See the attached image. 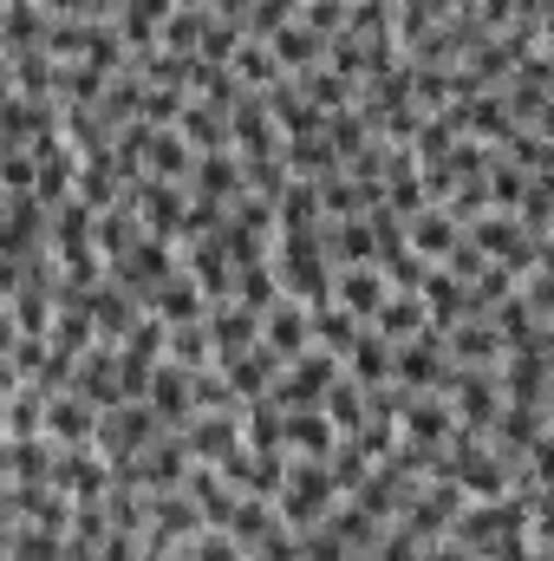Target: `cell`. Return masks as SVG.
<instances>
[{
    "mask_svg": "<svg viewBox=\"0 0 554 561\" xmlns=\"http://www.w3.org/2000/svg\"><path fill=\"white\" fill-rule=\"evenodd\" d=\"M430 327V307H424V294H392L385 307H379V320H372V333H385L392 346H405Z\"/></svg>",
    "mask_w": 554,
    "mask_h": 561,
    "instance_id": "obj_35",
    "label": "cell"
},
{
    "mask_svg": "<svg viewBox=\"0 0 554 561\" xmlns=\"http://www.w3.org/2000/svg\"><path fill=\"white\" fill-rule=\"evenodd\" d=\"M450 359H457V366H503L509 346H503V333H496L489 313H470V320L450 327Z\"/></svg>",
    "mask_w": 554,
    "mask_h": 561,
    "instance_id": "obj_18",
    "label": "cell"
},
{
    "mask_svg": "<svg viewBox=\"0 0 554 561\" xmlns=\"http://www.w3.org/2000/svg\"><path fill=\"white\" fill-rule=\"evenodd\" d=\"M268 46H275V59L287 72H313V66H326V46H333V39H320L307 20H293V26H280Z\"/></svg>",
    "mask_w": 554,
    "mask_h": 561,
    "instance_id": "obj_32",
    "label": "cell"
},
{
    "mask_svg": "<svg viewBox=\"0 0 554 561\" xmlns=\"http://www.w3.org/2000/svg\"><path fill=\"white\" fill-rule=\"evenodd\" d=\"M503 157H509V163H522L529 176H554V138H542L535 125H522L516 138L503 144Z\"/></svg>",
    "mask_w": 554,
    "mask_h": 561,
    "instance_id": "obj_46",
    "label": "cell"
},
{
    "mask_svg": "<svg viewBox=\"0 0 554 561\" xmlns=\"http://www.w3.org/2000/svg\"><path fill=\"white\" fill-rule=\"evenodd\" d=\"M189 170H196V150H189V138L170 125V131H157V144H150V176H163V183H189Z\"/></svg>",
    "mask_w": 554,
    "mask_h": 561,
    "instance_id": "obj_41",
    "label": "cell"
},
{
    "mask_svg": "<svg viewBox=\"0 0 554 561\" xmlns=\"http://www.w3.org/2000/svg\"><path fill=\"white\" fill-rule=\"evenodd\" d=\"M189 196L196 203H242L249 196V157L242 150H209V157H196V170H189Z\"/></svg>",
    "mask_w": 554,
    "mask_h": 561,
    "instance_id": "obj_4",
    "label": "cell"
},
{
    "mask_svg": "<svg viewBox=\"0 0 554 561\" xmlns=\"http://www.w3.org/2000/svg\"><path fill=\"white\" fill-rule=\"evenodd\" d=\"M229 66H235V79H242L249 92H275L280 79H287V66L275 59V46H268V39H249Z\"/></svg>",
    "mask_w": 554,
    "mask_h": 561,
    "instance_id": "obj_39",
    "label": "cell"
},
{
    "mask_svg": "<svg viewBox=\"0 0 554 561\" xmlns=\"http://www.w3.org/2000/svg\"><path fill=\"white\" fill-rule=\"evenodd\" d=\"M66 392H79V399H92L99 412H112V405H125V359H118V346H92L85 359H79V373H72V386Z\"/></svg>",
    "mask_w": 554,
    "mask_h": 561,
    "instance_id": "obj_8",
    "label": "cell"
},
{
    "mask_svg": "<svg viewBox=\"0 0 554 561\" xmlns=\"http://www.w3.org/2000/svg\"><path fill=\"white\" fill-rule=\"evenodd\" d=\"M59 444L53 437H7V483H53Z\"/></svg>",
    "mask_w": 554,
    "mask_h": 561,
    "instance_id": "obj_30",
    "label": "cell"
},
{
    "mask_svg": "<svg viewBox=\"0 0 554 561\" xmlns=\"http://www.w3.org/2000/svg\"><path fill=\"white\" fill-rule=\"evenodd\" d=\"M229 118H235V150L242 157H287V131H280L275 112H268V92H249Z\"/></svg>",
    "mask_w": 554,
    "mask_h": 561,
    "instance_id": "obj_11",
    "label": "cell"
},
{
    "mask_svg": "<svg viewBox=\"0 0 554 561\" xmlns=\"http://www.w3.org/2000/svg\"><path fill=\"white\" fill-rule=\"evenodd\" d=\"M99 561H143V536H131V529H112L105 536V556Z\"/></svg>",
    "mask_w": 554,
    "mask_h": 561,
    "instance_id": "obj_58",
    "label": "cell"
},
{
    "mask_svg": "<svg viewBox=\"0 0 554 561\" xmlns=\"http://www.w3.org/2000/svg\"><path fill=\"white\" fill-rule=\"evenodd\" d=\"M7 561H66V536L39 523H7Z\"/></svg>",
    "mask_w": 554,
    "mask_h": 561,
    "instance_id": "obj_38",
    "label": "cell"
},
{
    "mask_svg": "<svg viewBox=\"0 0 554 561\" xmlns=\"http://www.w3.org/2000/svg\"><path fill=\"white\" fill-rule=\"evenodd\" d=\"M53 33V13L39 0H7V53H39Z\"/></svg>",
    "mask_w": 554,
    "mask_h": 561,
    "instance_id": "obj_37",
    "label": "cell"
},
{
    "mask_svg": "<svg viewBox=\"0 0 554 561\" xmlns=\"http://www.w3.org/2000/svg\"><path fill=\"white\" fill-rule=\"evenodd\" d=\"M463 236H470V229H463L443 203H430V209H417L412 216V249L424 255V262H450V249H457Z\"/></svg>",
    "mask_w": 554,
    "mask_h": 561,
    "instance_id": "obj_25",
    "label": "cell"
},
{
    "mask_svg": "<svg viewBox=\"0 0 554 561\" xmlns=\"http://www.w3.org/2000/svg\"><path fill=\"white\" fill-rule=\"evenodd\" d=\"M176 131L189 138V150H196V157H209V150H235V118H229L222 105L196 99V92H189V112L176 118Z\"/></svg>",
    "mask_w": 554,
    "mask_h": 561,
    "instance_id": "obj_19",
    "label": "cell"
},
{
    "mask_svg": "<svg viewBox=\"0 0 554 561\" xmlns=\"http://www.w3.org/2000/svg\"><path fill=\"white\" fill-rule=\"evenodd\" d=\"M522 470H529V483H542V490H554V431H549V437H535V444H529Z\"/></svg>",
    "mask_w": 554,
    "mask_h": 561,
    "instance_id": "obj_57",
    "label": "cell"
},
{
    "mask_svg": "<svg viewBox=\"0 0 554 561\" xmlns=\"http://www.w3.org/2000/svg\"><path fill=\"white\" fill-rule=\"evenodd\" d=\"M287 190H293V163H287V157H249V196L280 203Z\"/></svg>",
    "mask_w": 554,
    "mask_h": 561,
    "instance_id": "obj_51",
    "label": "cell"
},
{
    "mask_svg": "<svg viewBox=\"0 0 554 561\" xmlns=\"http://www.w3.org/2000/svg\"><path fill=\"white\" fill-rule=\"evenodd\" d=\"M287 470H293V457H287V450H249V444L222 463V477H229L242 496H268V503L287 490Z\"/></svg>",
    "mask_w": 554,
    "mask_h": 561,
    "instance_id": "obj_9",
    "label": "cell"
},
{
    "mask_svg": "<svg viewBox=\"0 0 554 561\" xmlns=\"http://www.w3.org/2000/svg\"><path fill=\"white\" fill-rule=\"evenodd\" d=\"M339 424L326 419V405L320 412H287V457H313V463H326L333 450H339Z\"/></svg>",
    "mask_w": 554,
    "mask_h": 561,
    "instance_id": "obj_23",
    "label": "cell"
},
{
    "mask_svg": "<svg viewBox=\"0 0 554 561\" xmlns=\"http://www.w3.org/2000/svg\"><path fill=\"white\" fill-rule=\"evenodd\" d=\"M300 85H307V99L320 105V112H346V105H359V85L346 79V72H333V66H313V72H293Z\"/></svg>",
    "mask_w": 554,
    "mask_h": 561,
    "instance_id": "obj_42",
    "label": "cell"
},
{
    "mask_svg": "<svg viewBox=\"0 0 554 561\" xmlns=\"http://www.w3.org/2000/svg\"><path fill=\"white\" fill-rule=\"evenodd\" d=\"M529 183H535V176H529L522 163H509V157H496V163H489V203H496V209H516V216H522Z\"/></svg>",
    "mask_w": 554,
    "mask_h": 561,
    "instance_id": "obj_48",
    "label": "cell"
},
{
    "mask_svg": "<svg viewBox=\"0 0 554 561\" xmlns=\"http://www.w3.org/2000/svg\"><path fill=\"white\" fill-rule=\"evenodd\" d=\"M131 203H138V216H143V229L150 236H183V216H189V183H163V176H143V183H131Z\"/></svg>",
    "mask_w": 554,
    "mask_h": 561,
    "instance_id": "obj_6",
    "label": "cell"
},
{
    "mask_svg": "<svg viewBox=\"0 0 554 561\" xmlns=\"http://www.w3.org/2000/svg\"><path fill=\"white\" fill-rule=\"evenodd\" d=\"M509 294H522V287H516V268H503V262H489L483 275L470 280V313H496V307H503Z\"/></svg>",
    "mask_w": 554,
    "mask_h": 561,
    "instance_id": "obj_50",
    "label": "cell"
},
{
    "mask_svg": "<svg viewBox=\"0 0 554 561\" xmlns=\"http://www.w3.org/2000/svg\"><path fill=\"white\" fill-rule=\"evenodd\" d=\"M229 536L255 556V549H268V542H280V536H293V523L280 516V503H268V496H242L235 516H229Z\"/></svg>",
    "mask_w": 554,
    "mask_h": 561,
    "instance_id": "obj_15",
    "label": "cell"
},
{
    "mask_svg": "<svg viewBox=\"0 0 554 561\" xmlns=\"http://www.w3.org/2000/svg\"><path fill=\"white\" fill-rule=\"evenodd\" d=\"M7 92L20 99H59V59L39 46V53H7Z\"/></svg>",
    "mask_w": 554,
    "mask_h": 561,
    "instance_id": "obj_26",
    "label": "cell"
},
{
    "mask_svg": "<svg viewBox=\"0 0 554 561\" xmlns=\"http://www.w3.org/2000/svg\"><path fill=\"white\" fill-rule=\"evenodd\" d=\"M262 327H268V313H255V307H242V300H222V307H209L216 366H235L242 353H255V346H262Z\"/></svg>",
    "mask_w": 554,
    "mask_h": 561,
    "instance_id": "obj_7",
    "label": "cell"
},
{
    "mask_svg": "<svg viewBox=\"0 0 554 561\" xmlns=\"http://www.w3.org/2000/svg\"><path fill=\"white\" fill-rule=\"evenodd\" d=\"M183 444H189L196 463H229L249 444L242 437V412H196V419L183 424Z\"/></svg>",
    "mask_w": 554,
    "mask_h": 561,
    "instance_id": "obj_10",
    "label": "cell"
},
{
    "mask_svg": "<svg viewBox=\"0 0 554 561\" xmlns=\"http://www.w3.org/2000/svg\"><path fill=\"white\" fill-rule=\"evenodd\" d=\"M280 516L293 523V529H320L339 503H346V490H339V477H333V463H313V457H293V470H287V490L275 496Z\"/></svg>",
    "mask_w": 554,
    "mask_h": 561,
    "instance_id": "obj_1",
    "label": "cell"
},
{
    "mask_svg": "<svg viewBox=\"0 0 554 561\" xmlns=\"http://www.w3.org/2000/svg\"><path fill=\"white\" fill-rule=\"evenodd\" d=\"M262 340L293 366L300 353H313V307H307V300H280L275 313H268V327H262Z\"/></svg>",
    "mask_w": 554,
    "mask_h": 561,
    "instance_id": "obj_21",
    "label": "cell"
},
{
    "mask_svg": "<svg viewBox=\"0 0 554 561\" xmlns=\"http://www.w3.org/2000/svg\"><path fill=\"white\" fill-rule=\"evenodd\" d=\"M235 300H242V307H255V313H275L280 300H287L280 268H275V262H255V268H242V275H235Z\"/></svg>",
    "mask_w": 554,
    "mask_h": 561,
    "instance_id": "obj_43",
    "label": "cell"
},
{
    "mask_svg": "<svg viewBox=\"0 0 554 561\" xmlns=\"http://www.w3.org/2000/svg\"><path fill=\"white\" fill-rule=\"evenodd\" d=\"M79 196L105 216V209H118L125 196H131V183H125V170H118V157L112 150H99V157H85V170H79Z\"/></svg>",
    "mask_w": 554,
    "mask_h": 561,
    "instance_id": "obj_27",
    "label": "cell"
},
{
    "mask_svg": "<svg viewBox=\"0 0 554 561\" xmlns=\"http://www.w3.org/2000/svg\"><path fill=\"white\" fill-rule=\"evenodd\" d=\"M516 131H522V125H516V112H509V99H503V92H483V99H470V105H463V138L509 144Z\"/></svg>",
    "mask_w": 554,
    "mask_h": 561,
    "instance_id": "obj_28",
    "label": "cell"
},
{
    "mask_svg": "<svg viewBox=\"0 0 554 561\" xmlns=\"http://www.w3.org/2000/svg\"><path fill=\"white\" fill-rule=\"evenodd\" d=\"M405 437L424 444V450H443L450 437H457V405H450V392H412V405H405Z\"/></svg>",
    "mask_w": 554,
    "mask_h": 561,
    "instance_id": "obj_12",
    "label": "cell"
},
{
    "mask_svg": "<svg viewBox=\"0 0 554 561\" xmlns=\"http://www.w3.org/2000/svg\"><path fill=\"white\" fill-rule=\"evenodd\" d=\"M392 7H405V0H392Z\"/></svg>",
    "mask_w": 554,
    "mask_h": 561,
    "instance_id": "obj_64",
    "label": "cell"
},
{
    "mask_svg": "<svg viewBox=\"0 0 554 561\" xmlns=\"http://www.w3.org/2000/svg\"><path fill=\"white\" fill-rule=\"evenodd\" d=\"M216 7V20H242L249 26V13H255V0H209Z\"/></svg>",
    "mask_w": 554,
    "mask_h": 561,
    "instance_id": "obj_60",
    "label": "cell"
},
{
    "mask_svg": "<svg viewBox=\"0 0 554 561\" xmlns=\"http://www.w3.org/2000/svg\"><path fill=\"white\" fill-rule=\"evenodd\" d=\"M535 131H542V138H554V99L542 105V118H535Z\"/></svg>",
    "mask_w": 554,
    "mask_h": 561,
    "instance_id": "obj_61",
    "label": "cell"
},
{
    "mask_svg": "<svg viewBox=\"0 0 554 561\" xmlns=\"http://www.w3.org/2000/svg\"><path fill=\"white\" fill-rule=\"evenodd\" d=\"M320 242H326V262H333V268H359V262H379V236H372V222H366V216L326 222V229H320Z\"/></svg>",
    "mask_w": 554,
    "mask_h": 561,
    "instance_id": "obj_22",
    "label": "cell"
},
{
    "mask_svg": "<svg viewBox=\"0 0 554 561\" xmlns=\"http://www.w3.org/2000/svg\"><path fill=\"white\" fill-rule=\"evenodd\" d=\"M7 523H39V529L72 536L79 496H66L59 483H7Z\"/></svg>",
    "mask_w": 554,
    "mask_h": 561,
    "instance_id": "obj_3",
    "label": "cell"
},
{
    "mask_svg": "<svg viewBox=\"0 0 554 561\" xmlns=\"http://www.w3.org/2000/svg\"><path fill=\"white\" fill-rule=\"evenodd\" d=\"M300 20H307L320 39H339L346 20H353V0H300Z\"/></svg>",
    "mask_w": 554,
    "mask_h": 561,
    "instance_id": "obj_54",
    "label": "cell"
},
{
    "mask_svg": "<svg viewBox=\"0 0 554 561\" xmlns=\"http://www.w3.org/2000/svg\"><path fill=\"white\" fill-rule=\"evenodd\" d=\"M399 287H392V275L379 268V262H359V268H339V287H333V300L339 307H353L359 320H379V307L392 300Z\"/></svg>",
    "mask_w": 554,
    "mask_h": 561,
    "instance_id": "obj_16",
    "label": "cell"
},
{
    "mask_svg": "<svg viewBox=\"0 0 554 561\" xmlns=\"http://www.w3.org/2000/svg\"><path fill=\"white\" fill-rule=\"evenodd\" d=\"M549 405H503V419H496V431H489V444L522 470V457H529V444L535 437H549Z\"/></svg>",
    "mask_w": 554,
    "mask_h": 561,
    "instance_id": "obj_17",
    "label": "cell"
},
{
    "mask_svg": "<svg viewBox=\"0 0 554 561\" xmlns=\"http://www.w3.org/2000/svg\"><path fill=\"white\" fill-rule=\"evenodd\" d=\"M209 20H216V7H209V0H183V7L163 20V46H170V53H183V59H196V53H203V39H209Z\"/></svg>",
    "mask_w": 554,
    "mask_h": 561,
    "instance_id": "obj_31",
    "label": "cell"
},
{
    "mask_svg": "<svg viewBox=\"0 0 554 561\" xmlns=\"http://www.w3.org/2000/svg\"><path fill=\"white\" fill-rule=\"evenodd\" d=\"M346 373H353L359 386H392V379H399V346H392L385 333H366V340L353 346Z\"/></svg>",
    "mask_w": 554,
    "mask_h": 561,
    "instance_id": "obj_34",
    "label": "cell"
},
{
    "mask_svg": "<svg viewBox=\"0 0 554 561\" xmlns=\"http://www.w3.org/2000/svg\"><path fill=\"white\" fill-rule=\"evenodd\" d=\"M326 138H333V150H339V157L353 163V157H359L366 144L379 138V118H372L366 105H346V112H333V118H326Z\"/></svg>",
    "mask_w": 554,
    "mask_h": 561,
    "instance_id": "obj_40",
    "label": "cell"
},
{
    "mask_svg": "<svg viewBox=\"0 0 554 561\" xmlns=\"http://www.w3.org/2000/svg\"><path fill=\"white\" fill-rule=\"evenodd\" d=\"M326 463H333V477H339V490H346V496L372 477V457H366V444H359V437H339V450H333Z\"/></svg>",
    "mask_w": 554,
    "mask_h": 561,
    "instance_id": "obj_53",
    "label": "cell"
},
{
    "mask_svg": "<svg viewBox=\"0 0 554 561\" xmlns=\"http://www.w3.org/2000/svg\"><path fill=\"white\" fill-rule=\"evenodd\" d=\"M424 307H430V320H437V327L470 320V280H457L450 268H430V280H424Z\"/></svg>",
    "mask_w": 554,
    "mask_h": 561,
    "instance_id": "obj_36",
    "label": "cell"
},
{
    "mask_svg": "<svg viewBox=\"0 0 554 561\" xmlns=\"http://www.w3.org/2000/svg\"><path fill=\"white\" fill-rule=\"evenodd\" d=\"M222 373H229V386L242 392V405H262V399H268V392L280 386V373H287V359H280L275 346L262 340L255 353H242V359H235V366H222Z\"/></svg>",
    "mask_w": 554,
    "mask_h": 561,
    "instance_id": "obj_20",
    "label": "cell"
},
{
    "mask_svg": "<svg viewBox=\"0 0 554 561\" xmlns=\"http://www.w3.org/2000/svg\"><path fill=\"white\" fill-rule=\"evenodd\" d=\"M170 359H176V366H189V373H203V366H216V333H209V320H189V327H170Z\"/></svg>",
    "mask_w": 554,
    "mask_h": 561,
    "instance_id": "obj_45",
    "label": "cell"
},
{
    "mask_svg": "<svg viewBox=\"0 0 554 561\" xmlns=\"http://www.w3.org/2000/svg\"><path fill=\"white\" fill-rule=\"evenodd\" d=\"M320 209L326 222H346V216H366V190L339 170V176H320Z\"/></svg>",
    "mask_w": 554,
    "mask_h": 561,
    "instance_id": "obj_49",
    "label": "cell"
},
{
    "mask_svg": "<svg viewBox=\"0 0 554 561\" xmlns=\"http://www.w3.org/2000/svg\"><path fill=\"white\" fill-rule=\"evenodd\" d=\"M366 333H372V320H359V313L339 307V300L313 313V346H326V353H339V359H353V346H359Z\"/></svg>",
    "mask_w": 554,
    "mask_h": 561,
    "instance_id": "obj_29",
    "label": "cell"
},
{
    "mask_svg": "<svg viewBox=\"0 0 554 561\" xmlns=\"http://www.w3.org/2000/svg\"><path fill=\"white\" fill-rule=\"evenodd\" d=\"M496 379H503V399H509V405H549L554 359L549 353H509V359L496 366Z\"/></svg>",
    "mask_w": 554,
    "mask_h": 561,
    "instance_id": "obj_13",
    "label": "cell"
},
{
    "mask_svg": "<svg viewBox=\"0 0 554 561\" xmlns=\"http://www.w3.org/2000/svg\"><path fill=\"white\" fill-rule=\"evenodd\" d=\"M39 190V157L33 150H7L0 157V196H33Z\"/></svg>",
    "mask_w": 554,
    "mask_h": 561,
    "instance_id": "obj_52",
    "label": "cell"
},
{
    "mask_svg": "<svg viewBox=\"0 0 554 561\" xmlns=\"http://www.w3.org/2000/svg\"><path fill=\"white\" fill-rule=\"evenodd\" d=\"M150 313H163L170 327H189V320H209V294H203V280L189 275V268H176V275L157 287Z\"/></svg>",
    "mask_w": 554,
    "mask_h": 561,
    "instance_id": "obj_24",
    "label": "cell"
},
{
    "mask_svg": "<svg viewBox=\"0 0 554 561\" xmlns=\"http://www.w3.org/2000/svg\"><path fill=\"white\" fill-rule=\"evenodd\" d=\"M176 561H249V549L229 529H196L189 542H176Z\"/></svg>",
    "mask_w": 554,
    "mask_h": 561,
    "instance_id": "obj_47",
    "label": "cell"
},
{
    "mask_svg": "<svg viewBox=\"0 0 554 561\" xmlns=\"http://www.w3.org/2000/svg\"><path fill=\"white\" fill-rule=\"evenodd\" d=\"M300 20V0H255V13H249V39H275L280 26H293Z\"/></svg>",
    "mask_w": 554,
    "mask_h": 561,
    "instance_id": "obj_55",
    "label": "cell"
},
{
    "mask_svg": "<svg viewBox=\"0 0 554 561\" xmlns=\"http://www.w3.org/2000/svg\"><path fill=\"white\" fill-rule=\"evenodd\" d=\"M53 483L79 503H99L112 490V457L99 444H59V463H53Z\"/></svg>",
    "mask_w": 554,
    "mask_h": 561,
    "instance_id": "obj_5",
    "label": "cell"
},
{
    "mask_svg": "<svg viewBox=\"0 0 554 561\" xmlns=\"http://www.w3.org/2000/svg\"><path fill=\"white\" fill-rule=\"evenodd\" d=\"M339 373H346V359L339 353H326V346H313V353H300L287 373H280V386L268 392L280 412H320L326 405V392L339 386Z\"/></svg>",
    "mask_w": 554,
    "mask_h": 561,
    "instance_id": "obj_2",
    "label": "cell"
},
{
    "mask_svg": "<svg viewBox=\"0 0 554 561\" xmlns=\"http://www.w3.org/2000/svg\"><path fill=\"white\" fill-rule=\"evenodd\" d=\"M99 424H105V412L92 399H79V392H53L46 399V437L53 444H99Z\"/></svg>",
    "mask_w": 554,
    "mask_h": 561,
    "instance_id": "obj_14",
    "label": "cell"
},
{
    "mask_svg": "<svg viewBox=\"0 0 554 561\" xmlns=\"http://www.w3.org/2000/svg\"><path fill=\"white\" fill-rule=\"evenodd\" d=\"M549 242H554V222H549Z\"/></svg>",
    "mask_w": 554,
    "mask_h": 561,
    "instance_id": "obj_63",
    "label": "cell"
},
{
    "mask_svg": "<svg viewBox=\"0 0 554 561\" xmlns=\"http://www.w3.org/2000/svg\"><path fill=\"white\" fill-rule=\"evenodd\" d=\"M549 424H554V386H549Z\"/></svg>",
    "mask_w": 554,
    "mask_h": 561,
    "instance_id": "obj_62",
    "label": "cell"
},
{
    "mask_svg": "<svg viewBox=\"0 0 554 561\" xmlns=\"http://www.w3.org/2000/svg\"><path fill=\"white\" fill-rule=\"evenodd\" d=\"M522 294H529V307H535L542 320H549V313H554V275H549V268H535V275H529V287H522Z\"/></svg>",
    "mask_w": 554,
    "mask_h": 561,
    "instance_id": "obj_59",
    "label": "cell"
},
{
    "mask_svg": "<svg viewBox=\"0 0 554 561\" xmlns=\"http://www.w3.org/2000/svg\"><path fill=\"white\" fill-rule=\"evenodd\" d=\"M326 419L339 424V431H346V437H353V431H359V424L372 419V399H366V386H359V379H353V373H339V386H333V392H326Z\"/></svg>",
    "mask_w": 554,
    "mask_h": 561,
    "instance_id": "obj_44",
    "label": "cell"
},
{
    "mask_svg": "<svg viewBox=\"0 0 554 561\" xmlns=\"http://www.w3.org/2000/svg\"><path fill=\"white\" fill-rule=\"evenodd\" d=\"M300 549H307V561H346V556H353L326 523H320V529H300Z\"/></svg>",
    "mask_w": 554,
    "mask_h": 561,
    "instance_id": "obj_56",
    "label": "cell"
},
{
    "mask_svg": "<svg viewBox=\"0 0 554 561\" xmlns=\"http://www.w3.org/2000/svg\"><path fill=\"white\" fill-rule=\"evenodd\" d=\"M112 66H99V59H79V66H59V105H105V92H112Z\"/></svg>",
    "mask_w": 554,
    "mask_h": 561,
    "instance_id": "obj_33",
    "label": "cell"
}]
</instances>
